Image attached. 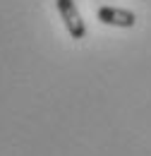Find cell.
I'll return each instance as SVG.
<instances>
[{"instance_id":"obj_1","label":"cell","mask_w":151,"mask_h":156,"mask_svg":"<svg viewBox=\"0 0 151 156\" xmlns=\"http://www.w3.org/2000/svg\"><path fill=\"white\" fill-rule=\"evenodd\" d=\"M58 5V12H60V17L65 22V27H67V31H70V36L72 39H84L86 36V27H84V20H82V15H79V10H77L75 0H55Z\"/></svg>"},{"instance_id":"obj_2","label":"cell","mask_w":151,"mask_h":156,"mask_svg":"<svg viewBox=\"0 0 151 156\" xmlns=\"http://www.w3.org/2000/svg\"><path fill=\"white\" fill-rule=\"evenodd\" d=\"M98 22L108 24V27H120V29H130L137 24V15L132 10L125 7H113V5H103L98 7Z\"/></svg>"}]
</instances>
